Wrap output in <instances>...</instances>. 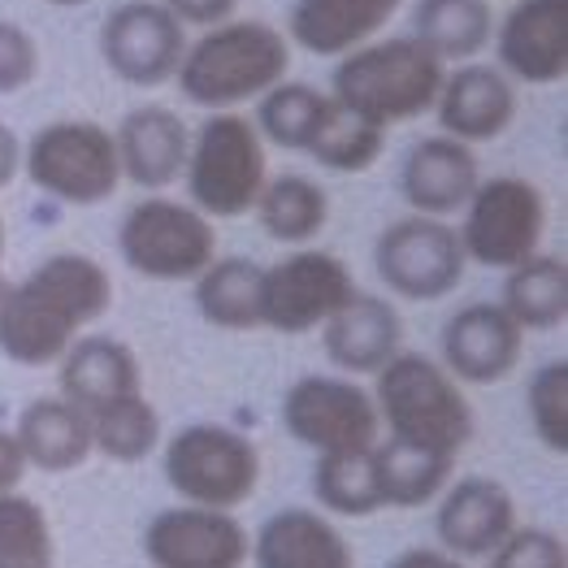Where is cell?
I'll return each instance as SVG.
<instances>
[{
  "instance_id": "cell-15",
  "label": "cell",
  "mask_w": 568,
  "mask_h": 568,
  "mask_svg": "<svg viewBox=\"0 0 568 568\" xmlns=\"http://www.w3.org/2000/svg\"><path fill=\"white\" fill-rule=\"evenodd\" d=\"M525 331L499 304H465L443 322V369L469 386H495L521 365Z\"/></svg>"
},
{
  "instance_id": "cell-28",
  "label": "cell",
  "mask_w": 568,
  "mask_h": 568,
  "mask_svg": "<svg viewBox=\"0 0 568 568\" xmlns=\"http://www.w3.org/2000/svg\"><path fill=\"white\" fill-rule=\"evenodd\" d=\"M195 308L217 331L261 326V265L247 256H222L195 278Z\"/></svg>"
},
{
  "instance_id": "cell-11",
  "label": "cell",
  "mask_w": 568,
  "mask_h": 568,
  "mask_svg": "<svg viewBox=\"0 0 568 568\" xmlns=\"http://www.w3.org/2000/svg\"><path fill=\"white\" fill-rule=\"evenodd\" d=\"M283 429L317 456L326 452H369L382 438L374 395L352 378L308 374L283 395Z\"/></svg>"
},
{
  "instance_id": "cell-44",
  "label": "cell",
  "mask_w": 568,
  "mask_h": 568,
  "mask_svg": "<svg viewBox=\"0 0 568 568\" xmlns=\"http://www.w3.org/2000/svg\"><path fill=\"white\" fill-rule=\"evenodd\" d=\"M44 4H57V9H74V4H88V0H44Z\"/></svg>"
},
{
  "instance_id": "cell-39",
  "label": "cell",
  "mask_w": 568,
  "mask_h": 568,
  "mask_svg": "<svg viewBox=\"0 0 568 568\" xmlns=\"http://www.w3.org/2000/svg\"><path fill=\"white\" fill-rule=\"evenodd\" d=\"M161 4L179 18V27H200V31L231 22L239 9V0H161Z\"/></svg>"
},
{
  "instance_id": "cell-21",
  "label": "cell",
  "mask_w": 568,
  "mask_h": 568,
  "mask_svg": "<svg viewBox=\"0 0 568 568\" xmlns=\"http://www.w3.org/2000/svg\"><path fill=\"white\" fill-rule=\"evenodd\" d=\"M57 365H61L57 369L61 399L83 408L88 417L118 399L140 395V361L113 334H79Z\"/></svg>"
},
{
  "instance_id": "cell-23",
  "label": "cell",
  "mask_w": 568,
  "mask_h": 568,
  "mask_svg": "<svg viewBox=\"0 0 568 568\" xmlns=\"http://www.w3.org/2000/svg\"><path fill=\"white\" fill-rule=\"evenodd\" d=\"M256 568H356L343 529L313 508H283L252 538Z\"/></svg>"
},
{
  "instance_id": "cell-17",
  "label": "cell",
  "mask_w": 568,
  "mask_h": 568,
  "mask_svg": "<svg viewBox=\"0 0 568 568\" xmlns=\"http://www.w3.org/2000/svg\"><path fill=\"white\" fill-rule=\"evenodd\" d=\"M517 529V499L495 477H460L456 486H443L434 534L447 556L456 560H486L508 534Z\"/></svg>"
},
{
  "instance_id": "cell-12",
  "label": "cell",
  "mask_w": 568,
  "mask_h": 568,
  "mask_svg": "<svg viewBox=\"0 0 568 568\" xmlns=\"http://www.w3.org/2000/svg\"><path fill=\"white\" fill-rule=\"evenodd\" d=\"M352 295V270L334 252L300 247L286 261L261 270V326L278 334H308L326 326Z\"/></svg>"
},
{
  "instance_id": "cell-7",
  "label": "cell",
  "mask_w": 568,
  "mask_h": 568,
  "mask_svg": "<svg viewBox=\"0 0 568 568\" xmlns=\"http://www.w3.org/2000/svg\"><path fill=\"white\" fill-rule=\"evenodd\" d=\"M165 481L183 504L235 513L239 504L256 495L261 452L239 429L195 422L165 443Z\"/></svg>"
},
{
  "instance_id": "cell-13",
  "label": "cell",
  "mask_w": 568,
  "mask_h": 568,
  "mask_svg": "<svg viewBox=\"0 0 568 568\" xmlns=\"http://www.w3.org/2000/svg\"><path fill=\"white\" fill-rule=\"evenodd\" d=\"M187 52V27L161 0H126L100 27L104 65L131 88H161L179 74Z\"/></svg>"
},
{
  "instance_id": "cell-29",
  "label": "cell",
  "mask_w": 568,
  "mask_h": 568,
  "mask_svg": "<svg viewBox=\"0 0 568 568\" xmlns=\"http://www.w3.org/2000/svg\"><path fill=\"white\" fill-rule=\"evenodd\" d=\"M374 465H378V486L386 508H422L443 495L452 465L447 456L399 443V438H378L374 443Z\"/></svg>"
},
{
  "instance_id": "cell-40",
  "label": "cell",
  "mask_w": 568,
  "mask_h": 568,
  "mask_svg": "<svg viewBox=\"0 0 568 568\" xmlns=\"http://www.w3.org/2000/svg\"><path fill=\"white\" fill-rule=\"evenodd\" d=\"M27 469H31V465H27V456H22L18 434H13V429H0V495L18 490Z\"/></svg>"
},
{
  "instance_id": "cell-36",
  "label": "cell",
  "mask_w": 568,
  "mask_h": 568,
  "mask_svg": "<svg viewBox=\"0 0 568 568\" xmlns=\"http://www.w3.org/2000/svg\"><path fill=\"white\" fill-rule=\"evenodd\" d=\"M525 408L534 434L547 452L565 456L568 452V361H547L525 390Z\"/></svg>"
},
{
  "instance_id": "cell-8",
  "label": "cell",
  "mask_w": 568,
  "mask_h": 568,
  "mask_svg": "<svg viewBox=\"0 0 568 568\" xmlns=\"http://www.w3.org/2000/svg\"><path fill=\"white\" fill-rule=\"evenodd\" d=\"M22 170L44 195L61 200V204H74V209L104 204L122 183L118 143L100 122H48V126H40L31 143L22 148Z\"/></svg>"
},
{
  "instance_id": "cell-14",
  "label": "cell",
  "mask_w": 568,
  "mask_h": 568,
  "mask_svg": "<svg viewBox=\"0 0 568 568\" xmlns=\"http://www.w3.org/2000/svg\"><path fill=\"white\" fill-rule=\"evenodd\" d=\"M143 556L152 568H243L252 538L235 513L183 504L143 525Z\"/></svg>"
},
{
  "instance_id": "cell-43",
  "label": "cell",
  "mask_w": 568,
  "mask_h": 568,
  "mask_svg": "<svg viewBox=\"0 0 568 568\" xmlns=\"http://www.w3.org/2000/svg\"><path fill=\"white\" fill-rule=\"evenodd\" d=\"M0 291H4V217H0Z\"/></svg>"
},
{
  "instance_id": "cell-18",
  "label": "cell",
  "mask_w": 568,
  "mask_h": 568,
  "mask_svg": "<svg viewBox=\"0 0 568 568\" xmlns=\"http://www.w3.org/2000/svg\"><path fill=\"white\" fill-rule=\"evenodd\" d=\"M434 113H438L443 135L469 143V148L499 140L517 122V88L499 65L465 61L443 74Z\"/></svg>"
},
{
  "instance_id": "cell-24",
  "label": "cell",
  "mask_w": 568,
  "mask_h": 568,
  "mask_svg": "<svg viewBox=\"0 0 568 568\" xmlns=\"http://www.w3.org/2000/svg\"><path fill=\"white\" fill-rule=\"evenodd\" d=\"M399 0H295L286 40L313 57H347L395 18Z\"/></svg>"
},
{
  "instance_id": "cell-31",
  "label": "cell",
  "mask_w": 568,
  "mask_h": 568,
  "mask_svg": "<svg viewBox=\"0 0 568 568\" xmlns=\"http://www.w3.org/2000/svg\"><path fill=\"white\" fill-rule=\"evenodd\" d=\"M256 217H261L265 235L278 243H308L331 217V195L304 174H283L261 187Z\"/></svg>"
},
{
  "instance_id": "cell-4",
  "label": "cell",
  "mask_w": 568,
  "mask_h": 568,
  "mask_svg": "<svg viewBox=\"0 0 568 568\" xmlns=\"http://www.w3.org/2000/svg\"><path fill=\"white\" fill-rule=\"evenodd\" d=\"M447 65L429 52L422 40L399 36V40H378V44L352 48L334 65V100L352 113H361L374 126H395L408 118H422L434 109L438 88H443Z\"/></svg>"
},
{
  "instance_id": "cell-25",
  "label": "cell",
  "mask_w": 568,
  "mask_h": 568,
  "mask_svg": "<svg viewBox=\"0 0 568 568\" xmlns=\"http://www.w3.org/2000/svg\"><path fill=\"white\" fill-rule=\"evenodd\" d=\"M18 443L31 469L40 474H70L92 456V417L74 404H65L61 395L31 399L18 417Z\"/></svg>"
},
{
  "instance_id": "cell-33",
  "label": "cell",
  "mask_w": 568,
  "mask_h": 568,
  "mask_svg": "<svg viewBox=\"0 0 568 568\" xmlns=\"http://www.w3.org/2000/svg\"><path fill=\"white\" fill-rule=\"evenodd\" d=\"M156 443H161V413L143 399V390L92 413V452H100L104 460L135 465L156 452Z\"/></svg>"
},
{
  "instance_id": "cell-2",
  "label": "cell",
  "mask_w": 568,
  "mask_h": 568,
  "mask_svg": "<svg viewBox=\"0 0 568 568\" xmlns=\"http://www.w3.org/2000/svg\"><path fill=\"white\" fill-rule=\"evenodd\" d=\"M286 70H291V40L278 27L256 18L247 22L231 18L187 44L174 79L191 104L213 113H235L239 104L261 100L270 88H278Z\"/></svg>"
},
{
  "instance_id": "cell-16",
  "label": "cell",
  "mask_w": 568,
  "mask_h": 568,
  "mask_svg": "<svg viewBox=\"0 0 568 568\" xmlns=\"http://www.w3.org/2000/svg\"><path fill=\"white\" fill-rule=\"evenodd\" d=\"M499 70L529 88L568 74V0H517L495 27Z\"/></svg>"
},
{
  "instance_id": "cell-42",
  "label": "cell",
  "mask_w": 568,
  "mask_h": 568,
  "mask_svg": "<svg viewBox=\"0 0 568 568\" xmlns=\"http://www.w3.org/2000/svg\"><path fill=\"white\" fill-rule=\"evenodd\" d=\"M18 170H22V143L0 122V191L18 179Z\"/></svg>"
},
{
  "instance_id": "cell-26",
  "label": "cell",
  "mask_w": 568,
  "mask_h": 568,
  "mask_svg": "<svg viewBox=\"0 0 568 568\" xmlns=\"http://www.w3.org/2000/svg\"><path fill=\"white\" fill-rule=\"evenodd\" d=\"M495 36V18H490V0H417L413 9V40L447 65H465L481 57V48Z\"/></svg>"
},
{
  "instance_id": "cell-32",
  "label": "cell",
  "mask_w": 568,
  "mask_h": 568,
  "mask_svg": "<svg viewBox=\"0 0 568 568\" xmlns=\"http://www.w3.org/2000/svg\"><path fill=\"white\" fill-rule=\"evenodd\" d=\"M386 148V131L365 122L361 113L343 109L334 95H326V109H322V122L308 140V156L326 170H338V174H365L374 170V161L382 156Z\"/></svg>"
},
{
  "instance_id": "cell-10",
  "label": "cell",
  "mask_w": 568,
  "mask_h": 568,
  "mask_svg": "<svg viewBox=\"0 0 568 568\" xmlns=\"http://www.w3.org/2000/svg\"><path fill=\"white\" fill-rule=\"evenodd\" d=\"M374 265L386 291L413 304L447 300L469 274V256H465L456 226H447L443 217H422V213L390 222L382 231L374 243Z\"/></svg>"
},
{
  "instance_id": "cell-34",
  "label": "cell",
  "mask_w": 568,
  "mask_h": 568,
  "mask_svg": "<svg viewBox=\"0 0 568 568\" xmlns=\"http://www.w3.org/2000/svg\"><path fill=\"white\" fill-rule=\"evenodd\" d=\"M322 109H326V92L308 88V83H278L256 100V131L261 140L278 143L286 152H304L317 122H322Z\"/></svg>"
},
{
  "instance_id": "cell-19",
  "label": "cell",
  "mask_w": 568,
  "mask_h": 568,
  "mask_svg": "<svg viewBox=\"0 0 568 568\" xmlns=\"http://www.w3.org/2000/svg\"><path fill=\"white\" fill-rule=\"evenodd\" d=\"M477 183H481L477 152L443 131L413 143L404 156V170H399V191H404L408 209L422 217H443V222L469 204Z\"/></svg>"
},
{
  "instance_id": "cell-38",
  "label": "cell",
  "mask_w": 568,
  "mask_h": 568,
  "mask_svg": "<svg viewBox=\"0 0 568 568\" xmlns=\"http://www.w3.org/2000/svg\"><path fill=\"white\" fill-rule=\"evenodd\" d=\"M40 79V44L27 27L0 22V95L27 92Z\"/></svg>"
},
{
  "instance_id": "cell-3",
  "label": "cell",
  "mask_w": 568,
  "mask_h": 568,
  "mask_svg": "<svg viewBox=\"0 0 568 568\" xmlns=\"http://www.w3.org/2000/svg\"><path fill=\"white\" fill-rule=\"evenodd\" d=\"M374 408L386 426V438L413 443L456 460L474 438V408L443 365H434L422 352H395L378 374Z\"/></svg>"
},
{
  "instance_id": "cell-6",
  "label": "cell",
  "mask_w": 568,
  "mask_h": 568,
  "mask_svg": "<svg viewBox=\"0 0 568 568\" xmlns=\"http://www.w3.org/2000/svg\"><path fill=\"white\" fill-rule=\"evenodd\" d=\"M122 261L152 283H195L217 261L213 222L170 195H143L118 226Z\"/></svg>"
},
{
  "instance_id": "cell-27",
  "label": "cell",
  "mask_w": 568,
  "mask_h": 568,
  "mask_svg": "<svg viewBox=\"0 0 568 568\" xmlns=\"http://www.w3.org/2000/svg\"><path fill=\"white\" fill-rule=\"evenodd\" d=\"M499 308L521 331H556L568 317V265L565 256H529L504 278Z\"/></svg>"
},
{
  "instance_id": "cell-22",
  "label": "cell",
  "mask_w": 568,
  "mask_h": 568,
  "mask_svg": "<svg viewBox=\"0 0 568 568\" xmlns=\"http://www.w3.org/2000/svg\"><path fill=\"white\" fill-rule=\"evenodd\" d=\"M322 331H326L322 347H326L331 365L352 374V378L378 374L404 343V322H399L395 304L382 295H365V291H356Z\"/></svg>"
},
{
  "instance_id": "cell-41",
  "label": "cell",
  "mask_w": 568,
  "mask_h": 568,
  "mask_svg": "<svg viewBox=\"0 0 568 568\" xmlns=\"http://www.w3.org/2000/svg\"><path fill=\"white\" fill-rule=\"evenodd\" d=\"M386 568H474V565L447 556L443 547H408V551H399Z\"/></svg>"
},
{
  "instance_id": "cell-20",
  "label": "cell",
  "mask_w": 568,
  "mask_h": 568,
  "mask_svg": "<svg viewBox=\"0 0 568 568\" xmlns=\"http://www.w3.org/2000/svg\"><path fill=\"white\" fill-rule=\"evenodd\" d=\"M113 143H118L122 179L135 183L140 191H165L187 170L191 131L187 122L165 104L131 109L122 118V126L113 131Z\"/></svg>"
},
{
  "instance_id": "cell-30",
  "label": "cell",
  "mask_w": 568,
  "mask_h": 568,
  "mask_svg": "<svg viewBox=\"0 0 568 568\" xmlns=\"http://www.w3.org/2000/svg\"><path fill=\"white\" fill-rule=\"evenodd\" d=\"M313 495L317 508L331 517H374L382 513V486L374 447L369 452H326L313 465Z\"/></svg>"
},
{
  "instance_id": "cell-35",
  "label": "cell",
  "mask_w": 568,
  "mask_h": 568,
  "mask_svg": "<svg viewBox=\"0 0 568 568\" xmlns=\"http://www.w3.org/2000/svg\"><path fill=\"white\" fill-rule=\"evenodd\" d=\"M52 560L57 542L44 508L18 490L0 495V568H52Z\"/></svg>"
},
{
  "instance_id": "cell-37",
  "label": "cell",
  "mask_w": 568,
  "mask_h": 568,
  "mask_svg": "<svg viewBox=\"0 0 568 568\" xmlns=\"http://www.w3.org/2000/svg\"><path fill=\"white\" fill-rule=\"evenodd\" d=\"M490 568H568L565 538L542 525H517L490 556Z\"/></svg>"
},
{
  "instance_id": "cell-1",
  "label": "cell",
  "mask_w": 568,
  "mask_h": 568,
  "mask_svg": "<svg viewBox=\"0 0 568 568\" xmlns=\"http://www.w3.org/2000/svg\"><path fill=\"white\" fill-rule=\"evenodd\" d=\"M113 308L109 270L83 252H57L0 291V356L44 369Z\"/></svg>"
},
{
  "instance_id": "cell-9",
  "label": "cell",
  "mask_w": 568,
  "mask_h": 568,
  "mask_svg": "<svg viewBox=\"0 0 568 568\" xmlns=\"http://www.w3.org/2000/svg\"><path fill=\"white\" fill-rule=\"evenodd\" d=\"M547 231V200L542 191L525 179H490L477 183V191L465 204V222H460V243L469 265L486 270H517L521 261L538 256V243Z\"/></svg>"
},
{
  "instance_id": "cell-5",
  "label": "cell",
  "mask_w": 568,
  "mask_h": 568,
  "mask_svg": "<svg viewBox=\"0 0 568 568\" xmlns=\"http://www.w3.org/2000/svg\"><path fill=\"white\" fill-rule=\"evenodd\" d=\"M187 195L209 222L243 217L256 209V195L270 183L265 140L243 113H213L200 122L187 148Z\"/></svg>"
}]
</instances>
